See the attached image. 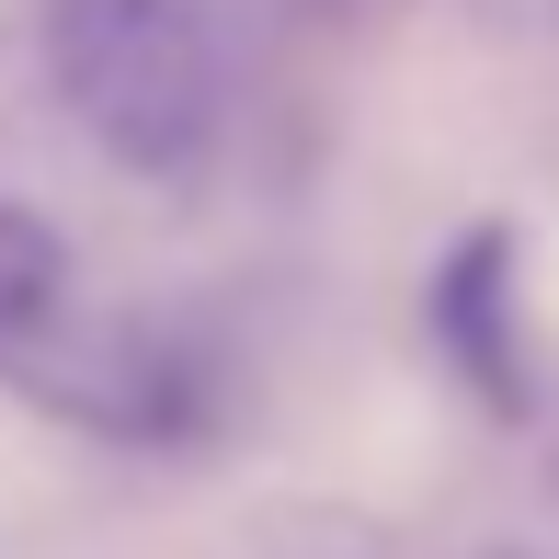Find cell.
<instances>
[{"instance_id": "obj_4", "label": "cell", "mask_w": 559, "mask_h": 559, "mask_svg": "<svg viewBox=\"0 0 559 559\" xmlns=\"http://www.w3.org/2000/svg\"><path fill=\"white\" fill-rule=\"evenodd\" d=\"M46 320H69V240L35 206H0V366H12Z\"/></svg>"}, {"instance_id": "obj_1", "label": "cell", "mask_w": 559, "mask_h": 559, "mask_svg": "<svg viewBox=\"0 0 559 559\" xmlns=\"http://www.w3.org/2000/svg\"><path fill=\"white\" fill-rule=\"evenodd\" d=\"M46 81L126 171H194L217 138V35L194 0H46Z\"/></svg>"}, {"instance_id": "obj_2", "label": "cell", "mask_w": 559, "mask_h": 559, "mask_svg": "<svg viewBox=\"0 0 559 559\" xmlns=\"http://www.w3.org/2000/svg\"><path fill=\"white\" fill-rule=\"evenodd\" d=\"M12 366H23V389H35L46 412H69L104 445H194V435H217V400H228L217 343L183 332V320H160V309L81 320V332L46 320Z\"/></svg>"}, {"instance_id": "obj_5", "label": "cell", "mask_w": 559, "mask_h": 559, "mask_svg": "<svg viewBox=\"0 0 559 559\" xmlns=\"http://www.w3.org/2000/svg\"><path fill=\"white\" fill-rule=\"evenodd\" d=\"M491 559H525V548H491Z\"/></svg>"}, {"instance_id": "obj_3", "label": "cell", "mask_w": 559, "mask_h": 559, "mask_svg": "<svg viewBox=\"0 0 559 559\" xmlns=\"http://www.w3.org/2000/svg\"><path fill=\"white\" fill-rule=\"evenodd\" d=\"M435 343L456 366V389L491 400L502 423L537 412V320H525V240L514 228H468L435 274Z\"/></svg>"}]
</instances>
